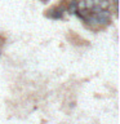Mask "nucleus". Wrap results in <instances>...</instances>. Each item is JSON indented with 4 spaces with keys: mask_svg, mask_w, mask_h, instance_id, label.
<instances>
[{
    "mask_svg": "<svg viewBox=\"0 0 120 124\" xmlns=\"http://www.w3.org/2000/svg\"><path fill=\"white\" fill-rule=\"evenodd\" d=\"M45 16L48 18H52V19H62V18H63V13H62L61 10H58L57 7L49 8L48 12L45 13Z\"/></svg>",
    "mask_w": 120,
    "mask_h": 124,
    "instance_id": "1",
    "label": "nucleus"
},
{
    "mask_svg": "<svg viewBox=\"0 0 120 124\" xmlns=\"http://www.w3.org/2000/svg\"><path fill=\"white\" fill-rule=\"evenodd\" d=\"M0 56H1V50H0Z\"/></svg>",
    "mask_w": 120,
    "mask_h": 124,
    "instance_id": "7",
    "label": "nucleus"
},
{
    "mask_svg": "<svg viewBox=\"0 0 120 124\" xmlns=\"http://www.w3.org/2000/svg\"><path fill=\"white\" fill-rule=\"evenodd\" d=\"M1 43H3V41H1V39H0V45H1Z\"/></svg>",
    "mask_w": 120,
    "mask_h": 124,
    "instance_id": "6",
    "label": "nucleus"
},
{
    "mask_svg": "<svg viewBox=\"0 0 120 124\" xmlns=\"http://www.w3.org/2000/svg\"><path fill=\"white\" fill-rule=\"evenodd\" d=\"M99 7L102 8V9H108L110 8V3H108V0H103V1H99Z\"/></svg>",
    "mask_w": 120,
    "mask_h": 124,
    "instance_id": "5",
    "label": "nucleus"
},
{
    "mask_svg": "<svg viewBox=\"0 0 120 124\" xmlns=\"http://www.w3.org/2000/svg\"><path fill=\"white\" fill-rule=\"evenodd\" d=\"M99 1H103V0H99Z\"/></svg>",
    "mask_w": 120,
    "mask_h": 124,
    "instance_id": "8",
    "label": "nucleus"
},
{
    "mask_svg": "<svg viewBox=\"0 0 120 124\" xmlns=\"http://www.w3.org/2000/svg\"><path fill=\"white\" fill-rule=\"evenodd\" d=\"M84 23H87L88 27H90V29L93 30H97V29H99V26H98V22H97V16L96 14H89L87 18H85V21Z\"/></svg>",
    "mask_w": 120,
    "mask_h": 124,
    "instance_id": "2",
    "label": "nucleus"
},
{
    "mask_svg": "<svg viewBox=\"0 0 120 124\" xmlns=\"http://www.w3.org/2000/svg\"><path fill=\"white\" fill-rule=\"evenodd\" d=\"M102 10H103V9L99 7V4H96V5H93V7H92V9H90V13L97 16V14H99Z\"/></svg>",
    "mask_w": 120,
    "mask_h": 124,
    "instance_id": "4",
    "label": "nucleus"
},
{
    "mask_svg": "<svg viewBox=\"0 0 120 124\" xmlns=\"http://www.w3.org/2000/svg\"><path fill=\"white\" fill-rule=\"evenodd\" d=\"M97 16H101V17H103V18H107V19H111L112 18V13L108 9H105V10H102L99 14H97Z\"/></svg>",
    "mask_w": 120,
    "mask_h": 124,
    "instance_id": "3",
    "label": "nucleus"
}]
</instances>
